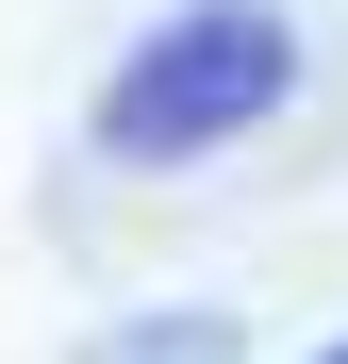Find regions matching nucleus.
I'll use <instances>...</instances> for the list:
<instances>
[{
    "label": "nucleus",
    "mask_w": 348,
    "mask_h": 364,
    "mask_svg": "<svg viewBox=\"0 0 348 364\" xmlns=\"http://www.w3.org/2000/svg\"><path fill=\"white\" fill-rule=\"evenodd\" d=\"M282 100H299V17H282V0H183V17H149V33L100 67L83 133H100V166L183 182V166H216V149H249Z\"/></svg>",
    "instance_id": "obj_1"
},
{
    "label": "nucleus",
    "mask_w": 348,
    "mask_h": 364,
    "mask_svg": "<svg viewBox=\"0 0 348 364\" xmlns=\"http://www.w3.org/2000/svg\"><path fill=\"white\" fill-rule=\"evenodd\" d=\"M83 364H249V331H232L216 298H183V315H116Z\"/></svg>",
    "instance_id": "obj_2"
},
{
    "label": "nucleus",
    "mask_w": 348,
    "mask_h": 364,
    "mask_svg": "<svg viewBox=\"0 0 348 364\" xmlns=\"http://www.w3.org/2000/svg\"><path fill=\"white\" fill-rule=\"evenodd\" d=\"M315 364H348V331H332V348H315Z\"/></svg>",
    "instance_id": "obj_3"
}]
</instances>
